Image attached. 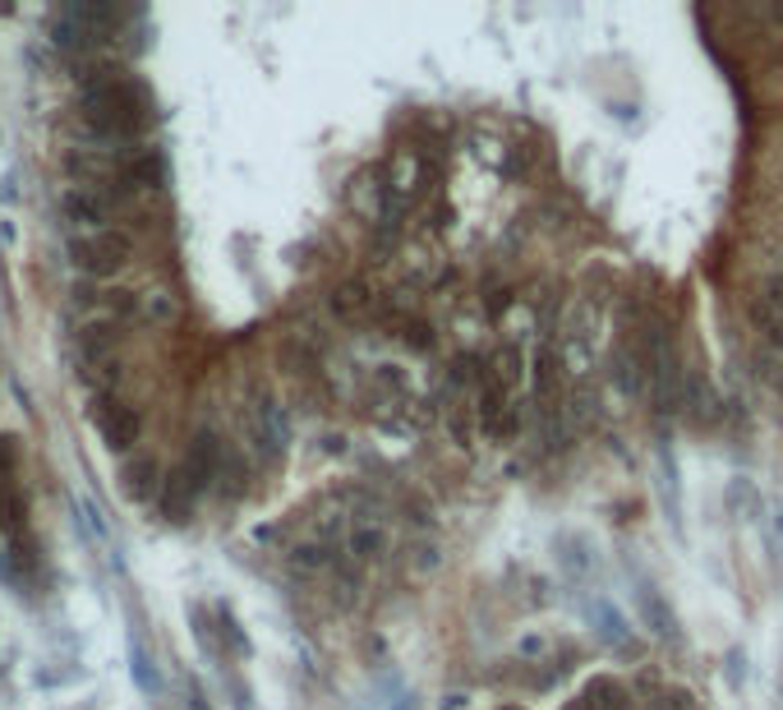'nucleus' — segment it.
I'll use <instances>...</instances> for the list:
<instances>
[{
	"mask_svg": "<svg viewBox=\"0 0 783 710\" xmlns=\"http://www.w3.org/2000/svg\"><path fill=\"white\" fill-rule=\"evenodd\" d=\"M729 508H733V512H742V508H746V512H761V489L737 476V480L729 484Z\"/></svg>",
	"mask_w": 783,
	"mask_h": 710,
	"instance_id": "obj_21",
	"label": "nucleus"
},
{
	"mask_svg": "<svg viewBox=\"0 0 783 710\" xmlns=\"http://www.w3.org/2000/svg\"><path fill=\"white\" fill-rule=\"evenodd\" d=\"M66 254H70V263L83 272V277H116L124 263L134 259V240L124 236V231H116V227H107V231H79V236H70L66 240Z\"/></svg>",
	"mask_w": 783,
	"mask_h": 710,
	"instance_id": "obj_2",
	"label": "nucleus"
},
{
	"mask_svg": "<svg viewBox=\"0 0 783 710\" xmlns=\"http://www.w3.org/2000/svg\"><path fill=\"white\" fill-rule=\"evenodd\" d=\"M489 374H493L498 383H503V388L512 392V388L521 383V351H516V347H503V351H498V356H493V364H489Z\"/></svg>",
	"mask_w": 783,
	"mask_h": 710,
	"instance_id": "obj_20",
	"label": "nucleus"
},
{
	"mask_svg": "<svg viewBox=\"0 0 783 710\" xmlns=\"http://www.w3.org/2000/svg\"><path fill=\"white\" fill-rule=\"evenodd\" d=\"M79 116L88 134H98L107 143H124V139H139L152 126V102H148V88L116 74L111 66L102 70H88L83 74V92H79Z\"/></svg>",
	"mask_w": 783,
	"mask_h": 710,
	"instance_id": "obj_1",
	"label": "nucleus"
},
{
	"mask_svg": "<svg viewBox=\"0 0 783 710\" xmlns=\"http://www.w3.org/2000/svg\"><path fill=\"white\" fill-rule=\"evenodd\" d=\"M508 710H516V706H508Z\"/></svg>",
	"mask_w": 783,
	"mask_h": 710,
	"instance_id": "obj_29",
	"label": "nucleus"
},
{
	"mask_svg": "<svg viewBox=\"0 0 783 710\" xmlns=\"http://www.w3.org/2000/svg\"><path fill=\"white\" fill-rule=\"evenodd\" d=\"M130 678H134V688H139L143 697L162 692V678H157V664H152V656H148L143 637H130Z\"/></svg>",
	"mask_w": 783,
	"mask_h": 710,
	"instance_id": "obj_15",
	"label": "nucleus"
},
{
	"mask_svg": "<svg viewBox=\"0 0 783 710\" xmlns=\"http://www.w3.org/2000/svg\"><path fill=\"white\" fill-rule=\"evenodd\" d=\"M508 407H512V392H508L503 383H498V379L489 374V379L480 383V407H475V416H480V429H484V434H493L498 420L508 416Z\"/></svg>",
	"mask_w": 783,
	"mask_h": 710,
	"instance_id": "obj_14",
	"label": "nucleus"
},
{
	"mask_svg": "<svg viewBox=\"0 0 783 710\" xmlns=\"http://www.w3.org/2000/svg\"><path fill=\"white\" fill-rule=\"evenodd\" d=\"M401 337H405V347H415V351H433V328L429 323H411L405 319V328H401Z\"/></svg>",
	"mask_w": 783,
	"mask_h": 710,
	"instance_id": "obj_25",
	"label": "nucleus"
},
{
	"mask_svg": "<svg viewBox=\"0 0 783 710\" xmlns=\"http://www.w3.org/2000/svg\"><path fill=\"white\" fill-rule=\"evenodd\" d=\"M489 379V364L475 356V351H461L452 360V388H465V383H484Z\"/></svg>",
	"mask_w": 783,
	"mask_h": 710,
	"instance_id": "obj_19",
	"label": "nucleus"
},
{
	"mask_svg": "<svg viewBox=\"0 0 783 710\" xmlns=\"http://www.w3.org/2000/svg\"><path fill=\"white\" fill-rule=\"evenodd\" d=\"M594 632H600L604 646L613 651H636V637H632V623H626V613L613 604V600H594Z\"/></svg>",
	"mask_w": 783,
	"mask_h": 710,
	"instance_id": "obj_8",
	"label": "nucleus"
},
{
	"mask_svg": "<svg viewBox=\"0 0 783 710\" xmlns=\"http://www.w3.org/2000/svg\"><path fill=\"white\" fill-rule=\"evenodd\" d=\"M254 443H259L263 457H281V452H287V443H291L287 411H281L268 392H259V401H254Z\"/></svg>",
	"mask_w": 783,
	"mask_h": 710,
	"instance_id": "obj_6",
	"label": "nucleus"
},
{
	"mask_svg": "<svg viewBox=\"0 0 783 710\" xmlns=\"http://www.w3.org/2000/svg\"><path fill=\"white\" fill-rule=\"evenodd\" d=\"M682 407H686V416H692L696 424H705V420H714V416H719V397H714V388H710V379H705V374H686Z\"/></svg>",
	"mask_w": 783,
	"mask_h": 710,
	"instance_id": "obj_13",
	"label": "nucleus"
},
{
	"mask_svg": "<svg viewBox=\"0 0 783 710\" xmlns=\"http://www.w3.org/2000/svg\"><path fill=\"white\" fill-rule=\"evenodd\" d=\"M120 194H139V190H162L167 184V158L157 148H139L130 162H120L116 171Z\"/></svg>",
	"mask_w": 783,
	"mask_h": 710,
	"instance_id": "obj_5",
	"label": "nucleus"
},
{
	"mask_svg": "<svg viewBox=\"0 0 783 710\" xmlns=\"http://www.w3.org/2000/svg\"><path fill=\"white\" fill-rule=\"evenodd\" d=\"M60 212L88 231H107L111 212H116V194H107L102 184H74V190L60 194Z\"/></svg>",
	"mask_w": 783,
	"mask_h": 710,
	"instance_id": "obj_4",
	"label": "nucleus"
},
{
	"mask_svg": "<svg viewBox=\"0 0 783 710\" xmlns=\"http://www.w3.org/2000/svg\"><path fill=\"white\" fill-rule=\"evenodd\" d=\"M568 710H632V701H626V688L618 678H594L576 697V706H568Z\"/></svg>",
	"mask_w": 783,
	"mask_h": 710,
	"instance_id": "obj_12",
	"label": "nucleus"
},
{
	"mask_svg": "<svg viewBox=\"0 0 783 710\" xmlns=\"http://www.w3.org/2000/svg\"><path fill=\"white\" fill-rule=\"evenodd\" d=\"M88 420H92V429H98L102 443H107L111 452H130V448L143 439V416H139V407H130V401H120V397H111V392L92 397Z\"/></svg>",
	"mask_w": 783,
	"mask_h": 710,
	"instance_id": "obj_3",
	"label": "nucleus"
},
{
	"mask_svg": "<svg viewBox=\"0 0 783 710\" xmlns=\"http://www.w3.org/2000/svg\"><path fill=\"white\" fill-rule=\"evenodd\" d=\"M14 467H19L14 439H6V434H0V480H14Z\"/></svg>",
	"mask_w": 783,
	"mask_h": 710,
	"instance_id": "obj_27",
	"label": "nucleus"
},
{
	"mask_svg": "<svg viewBox=\"0 0 783 710\" xmlns=\"http://www.w3.org/2000/svg\"><path fill=\"white\" fill-rule=\"evenodd\" d=\"M0 531L10 544H19V536L28 531V499L14 480H0Z\"/></svg>",
	"mask_w": 783,
	"mask_h": 710,
	"instance_id": "obj_11",
	"label": "nucleus"
},
{
	"mask_svg": "<svg viewBox=\"0 0 783 710\" xmlns=\"http://www.w3.org/2000/svg\"><path fill=\"white\" fill-rule=\"evenodd\" d=\"M636 609H641V619H645V628H650L654 637H664V641H682V632H677V619H673V609L664 604V596L654 591L650 581H641V591H636Z\"/></svg>",
	"mask_w": 783,
	"mask_h": 710,
	"instance_id": "obj_9",
	"label": "nucleus"
},
{
	"mask_svg": "<svg viewBox=\"0 0 783 710\" xmlns=\"http://www.w3.org/2000/svg\"><path fill=\"white\" fill-rule=\"evenodd\" d=\"M167 480H162V467L148 457V452H139L134 461H124V471H120V489H124V499H134V503H148L157 489H162Z\"/></svg>",
	"mask_w": 783,
	"mask_h": 710,
	"instance_id": "obj_7",
	"label": "nucleus"
},
{
	"mask_svg": "<svg viewBox=\"0 0 783 710\" xmlns=\"http://www.w3.org/2000/svg\"><path fill=\"white\" fill-rule=\"evenodd\" d=\"M383 549H388V531H383V527H355V531H351V553H355V563L383 559Z\"/></svg>",
	"mask_w": 783,
	"mask_h": 710,
	"instance_id": "obj_17",
	"label": "nucleus"
},
{
	"mask_svg": "<svg viewBox=\"0 0 783 710\" xmlns=\"http://www.w3.org/2000/svg\"><path fill=\"white\" fill-rule=\"evenodd\" d=\"M751 323H756V328L770 337V347H779V351H783V314L774 310L770 300H761V296L751 300Z\"/></svg>",
	"mask_w": 783,
	"mask_h": 710,
	"instance_id": "obj_18",
	"label": "nucleus"
},
{
	"mask_svg": "<svg viewBox=\"0 0 783 710\" xmlns=\"http://www.w3.org/2000/svg\"><path fill=\"white\" fill-rule=\"evenodd\" d=\"M217 623H222V637L231 641V651H235V656H249V637L240 632V623H235V613H231L227 604H222V609H217Z\"/></svg>",
	"mask_w": 783,
	"mask_h": 710,
	"instance_id": "obj_24",
	"label": "nucleus"
},
{
	"mask_svg": "<svg viewBox=\"0 0 783 710\" xmlns=\"http://www.w3.org/2000/svg\"><path fill=\"white\" fill-rule=\"evenodd\" d=\"M74 342H79V356H83L88 364H107V356H111V351H116V342H120V323H116V319L83 323Z\"/></svg>",
	"mask_w": 783,
	"mask_h": 710,
	"instance_id": "obj_10",
	"label": "nucleus"
},
{
	"mask_svg": "<svg viewBox=\"0 0 783 710\" xmlns=\"http://www.w3.org/2000/svg\"><path fill=\"white\" fill-rule=\"evenodd\" d=\"M364 304H369V282H364V277H351V282H341L332 291V314L337 319H355Z\"/></svg>",
	"mask_w": 783,
	"mask_h": 710,
	"instance_id": "obj_16",
	"label": "nucleus"
},
{
	"mask_svg": "<svg viewBox=\"0 0 783 710\" xmlns=\"http://www.w3.org/2000/svg\"><path fill=\"white\" fill-rule=\"evenodd\" d=\"M756 369H761V379L783 397V360H774V356H756Z\"/></svg>",
	"mask_w": 783,
	"mask_h": 710,
	"instance_id": "obj_26",
	"label": "nucleus"
},
{
	"mask_svg": "<svg viewBox=\"0 0 783 710\" xmlns=\"http://www.w3.org/2000/svg\"><path fill=\"white\" fill-rule=\"evenodd\" d=\"M553 374H558V369H553V351L544 347V351L535 356V397L544 401V407L553 401Z\"/></svg>",
	"mask_w": 783,
	"mask_h": 710,
	"instance_id": "obj_23",
	"label": "nucleus"
},
{
	"mask_svg": "<svg viewBox=\"0 0 783 710\" xmlns=\"http://www.w3.org/2000/svg\"><path fill=\"white\" fill-rule=\"evenodd\" d=\"M516 429H521V407H516V401H512V407H508V416H503V420H498V429H493V439H512V434H516Z\"/></svg>",
	"mask_w": 783,
	"mask_h": 710,
	"instance_id": "obj_28",
	"label": "nucleus"
},
{
	"mask_svg": "<svg viewBox=\"0 0 783 710\" xmlns=\"http://www.w3.org/2000/svg\"><path fill=\"white\" fill-rule=\"evenodd\" d=\"M332 563V553L323 549V544H300L295 553H291V568L295 572H319V568H328Z\"/></svg>",
	"mask_w": 783,
	"mask_h": 710,
	"instance_id": "obj_22",
	"label": "nucleus"
}]
</instances>
